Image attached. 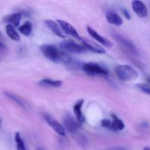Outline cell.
<instances>
[{
    "instance_id": "12",
    "label": "cell",
    "mask_w": 150,
    "mask_h": 150,
    "mask_svg": "<svg viewBox=\"0 0 150 150\" xmlns=\"http://www.w3.org/2000/svg\"><path fill=\"white\" fill-rule=\"evenodd\" d=\"M44 23L46 25L47 27H48L50 30L52 31L57 36L60 37V38H65V35H63V30L60 29V26H58V24H57L55 21L51 20H46L45 21H44Z\"/></svg>"
},
{
    "instance_id": "16",
    "label": "cell",
    "mask_w": 150,
    "mask_h": 150,
    "mask_svg": "<svg viewBox=\"0 0 150 150\" xmlns=\"http://www.w3.org/2000/svg\"><path fill=\"white\" fill-rule=\"evenodd\" d=\"M6 33H7V36L12 39L13 40L15 41H19L21 38L16 30L15 29L14 26L11 24H7L6 26Z\"/></svg>"
},
{
    "instance_id": "24",
    "label": "cell",
    "mask_w": 150,
    "mask_h": 150,
    "mask_svg": "<svg viewBox=\"0 0 150 150\" xmlns=\"http://www.w3.org/2000/svg\"><path fill=\"white\" fill-rule=\"evenodd\" d=\"M5 49V45L2 43V42H0V50Z\"/></svg>"
},
{
    "instance_id": "18",
    "label": "cell",
    "mask_w": 150,
    "mask_h": 150,
    "mask_svg": "<svg viewBox=\"0 0 150 150\" xmlns=\"http://www.w3.org/2000/svg\"><path fill=\"white\" fill-rule=\"evenodd\" d=\"M113 120H112V126H113V130L116 131V130H122L124 128L125 125L124 124L123 121L120 119L118 118L116 115L113 114Z\"/></svg>"
},
{
    "instance_id": "7",
    "label": "cell",
    "mask_w": 150,
    "mask_h": 150,
    "mask_svg": "<svg viewBox=\"0 0 150 150\" xmlns=\"http://www.w3.org/2000/svg\"><path fill=\"white\" fill-rule=\"evenodd\" d=\"M113 37H114L115 39L121 44L123 47H124L126 50H127L129 52L132 53L133 54H138V51L135 48V45L132 44V42L131 41L128 40L126 38H124L123 36L120 35L119 34L116 33L113 35Z\"/></svg>"
},
{
    "instance_id": "2",
    "label": "cell",
    "mask_w": 150,
    "mask_h": 150,
    "mask_svg": "<svg viewBox=\"0 0 150 150\" xmlns=\"http://www.w3.org/2000/svg\"><path fill=\"white\" fill-rule=\"evenodd\" d=\"M116 73L119 79L124 81H129L136 79L138 73L135 69L129 65H119L116 67Z\"/></svg>"
},
{
    "instance_id": "27",
    "label": "cell",
    "mask_w": 150,
    "mask_h": 150,
    "mask_svg": "<svg viewBox=\"0 0 150 150\" xmlns=\"http://www.w3.org/2000/svg\"><path fill=\"white\" fill-rule=\"evenodd\" d=\"M37 150H43V149H41V148H38V149H37Z\"/></svg>"
},
{
    "instance_id": "5",
    "label": "cell",
    "mask_w": 150,
    "mask_h": 150,
    "mask_svg": "<svg viewBox=\"0 0 150 150\" xmlns=\"http://www.w3.org/2000/svg\"><path fill=\"white\" fill-rule=\"evenodd\" d=\"M44 117L46 121V122L48 123L49 125L55 131L56 133H57V134L61 136H65V135H66V130H65L64 127L62 125H60L52 117L48 115V114H44Z\"/></svg>"
},
{
    "instance_id": "17",
    "label": "cell",
    "mask_w": 150,
    "mask_h": 150,
    "mask_svg": "<svg viewBox=\"0 0 150 150\" xmlns=\"http://www.w3.org/2000/svg\"><path fill=\"white\" fill-rule=\"evenodd\" d=\"M39 84L42 86H48V87H60L63 83L61 81L51 80V79H44L39 82Z\"/></svg>"
},
{
    "instance_id": "25",
    "label": "cell",
    "mask_w": 150,
    "mask_h": 150,
    "mask_svg": "<svg viewBox=\"0 0 150 150\" xmlns=\"http://www.w3.org/2000/svg\"><path fill=\"white\" fill-rule=\"evenodd\" d=\"M113 150H126V149L123 147H115L114 149H113Z\"/></svg>"
},
{
    "instance_id": "13",
    "label": "cell",
    "mask_w": 150,
    "mask_h": 150,
    "mask_svg": "<svg viewBox=\"0 0 150 150\" xmlns=\"http://www.w3.org/2000/svg\"><path fill=\"white\" fill-rule=\"evenodd\" d=\"M83 100H79L74 104L73 108L74 114L75 117H76V120L80 123H82L84 121V117L82 114V105H83Z\"/></svg>"
},
{
    "instance_id": "3",
    "label": "cell",
    "mask_w": 150,
    "mask_h": 150,
    "mask_svg": "<svg viewBox=\"0 0 150 150\" xmlns=\"http://www.w3.org/2000/svg\"><path fill=\"white\" fill-rule=\"evenodd\" d=\"M60 48L64 51L69 53H76V54H80V53L85 52L87 50L84 45H81L77 42L73 40H64L60 43Z\"/></svg>"
},
{
    "instance_id": "8",
    "label": "cell",
    "mask_w": 150,
    "mask_h": 150,
    "mask_svg": "<svg viewBox=\"0 0 150 150\" xmlns=\"http://www.w3.org/2000/svg\"><path fill=\"white\" fill-rule=\"evenodd\" d=\"M57 23H58V24L60 25L61 29L65 32V33L67 34V35H71V36L74 37V38H76V39L80 40L81 38L79 37V34H78V32H76L75 28L72 25H71L70 23L65 21L60 20V19L57 20Z\"/></svg>"
},
{
    "instance_id": "10",
    "label": "cell",
    "mask_w": 150,
    "mask_h": 150,
    "mask_svg": "<svg viewBox=\"0 0 150 150\" xmlns=\"http://www.w3.org/2000/svg\"><path fill=\"white\" fill-rule=\"evenodd\" d=\"M80 40L82 41L84 46H85L87 49L89 50V51H93V52L94 53H96V54H104V53H105V50H104L102 47L100 46L99 44L90 40L81 38Z\"/></svg>"
},
{
    "instance_id": "14",
    "label": "cell",
    "mask_w": 150,
    "mask_h": 150,
    "mask_svg": "<svg viewBox=\"0 0 150 150\" xmlns=\"http://www.w3.org/2000/svg\"><path fill=\"white\" fill-rule=\"evenodd\" d=\"M22 18V14L21 13H13L10 16H7L4 18V21L9 23V24L13 25L14 26H19L20 23L21 19Z\"/></svg>"
},
{
    "instance_id": "28",
    "label": "cell",
    "mask_w": 150,
    "mask_h": 150,
    "mask_svg": "<svg viewBox=\"0 0 150 150\" xmlns=\"http://www.w3.org/2000/svg\"><path fill=\"white\" fill-rule=\"evenodd\" d=\"M1 119H0V125H1Z\"/></svg>"
},
{
    "instance_id": "9",
    "label": "cell",
    "mask_w": 150,
    "mask_h": 150,
    "mask_svg": "<svg viewBox=\"0 0 150 150\" xmlns=\"http://www.w3.org/2000/svg\"><path fill=\"white\" fill-rule=\"evenodd\" d=\"M132 9L134 12L141 18L146 17L148 14V10H147L146 6L145 5L143 1L141 0H134L132 4Z\"/></svg>"
},
{
    "instance_id": "21",
    "label": "cell",
    "mask_w": 150,
    "mask_h": 150,
    "mask_svg": "<svg viewBox=\"0 0 150 150\" xmlns=\"http://www.w3.org/2000/svg\"><path fill=\"white\" fill-rule=\"evenodd\" d=\"M6 95H7L8 98H10L11 100H14L15 102H16V103L19 104V105H21V106L22 107H25V104L24 103V101L22 100V99L19 98L18 96H16V95H13V94H11V93H6Z\"/></svg>"
},
{
    "instance_id": "19",
    "label": "cell",
    "mask_w": 150,
    "mask_h": 150,
    "mask_svg": "<svg viewBox=\"0 0 150 150\" xmlns=\"http://www.w3.org/2000/svg\"><path fill=\"white\" fill-rule=\"evenodd\" d=\"M15 142L16 144V149L17 150H28L26 148V145H25L24 142L21 137V135L19 132H16L15 133Z\"/></svg>"
},
{
    "instance_id": "15",
    "label": "cell",
    "mask_w": 150,
    "mask_h": 150,
    "mask_svg": "<svg viewBox=\"0 0 150 150\" xmlns=\"http://www.w3.org/2000/svg\"><path fill=\"white\" fill-rule=\"evenodd\" d=\"M106 19L108 23H110V24L115 25V26H121L123 23L121 18L115 13H107L106 16Z\"/></svg>"
},
{
    "instance_id": "20",
    "label": "cell",
    "mask_w": 150,
    "mask_h": 150,
    "mask_svg": "<svg viewBox=\"0 0 150 150\" xmlns=\"http://www.w3.org/2000/svg\"><path fill=\"white\" fill-rule=\"evenodd\" d=\"M32 25L29 21H26L24 23L23 25L19 28V30L22 35H25V36H29L30 35L31 32H32Z\"/></svg>"
},
{
    "instance_id": "6",
    "label": "cell",
    "mask_w": 150,
    "mask_h": 150,
    "mask_svg": "<svg viewBox=\"0 0 150 150\" xmlns=\"http://www.w3.org/2000/svg\"><path fill=\"white\" fill-rule=\"evenodd\" d=\"M63 125L65 130H67L70 133H76L80 128L81 123L77 120H75L71 116H66L63 119Z\"/></svg>"
},
{
    "instance_id": "1",
    "label": "cell",
    "mask_w": 150,
    "mask_h": 150,
    "mask_svg": "<svg viewBox=\"0 0 150 150\" xmlns=\"http://www.w3.org/2000/svg\"><path fill=\"white\" fill-rule=\"evenodd\" d=\"M41 51L46 58L54 62L70 63L71 62V57L66 52L59 51L54 45H41Z\"/></svg>"
},
{
    "instance_id": "22",
    "label": "cell",
    "mask_w": 150,
    "mask_h": 150,
    "mask_svg": "<svg viewBox=\"0 0 150 150\" xmlns=\"http://www.w3.org/2000/svg\"><path fill=\"white\" fill-rule=\"evenodd\" d=\"M136 86L143 92L150 95V85L146 84V83H138Z\"/></svg>"
},
{
    "instance_id": "23",
    "label": "cell",
    "mask_w": 150,
    "mask_h": 150,
    "mask_svg": "<svg viewBox=\"0 0 150 150\" xmlns=\"http://www.w3.org/2000/svg\"><path fill=\"white\" fill-rule=\"evenodd\" d=\"M122 13H123V15L124 16V17L126 18V19H130V15H129V13H128L127 10H122Z\"/></svg>"
},
{
    "instance_id": "26",
    "label": "cell",
    "mask_w": 150,
    "mask_h": 150,
    "mask_svg": "<svg viewBox=\"0 0 150 150\" xmlns=\"http://www.w3.org/2000/svg\"><path fill=\"white\" fill-rule=\"evenodd\" d=\"M144 150H150V148L149 147H145L144 149Z\"/></svg>"
},
{
    "instance_id": "4",
    "label": "cell",
    "mask_w": 150,
    "mask_h": 150,
    "mask_svg": "<svg viewBox=\"0 0 150 150\" xmlns=\"http://www.w3.org/2000/svg\"><path fill=\"white\" fill-rule=\"evenodd\" d=\"M83 71L89 75H101V76H107L108 71L105 68L100 66L96 63H85L82 67Z\"/></svg>"
},
{
    "instance_id": "11",
    "label": "cell",
    "mask_w": 150,
    "mask_h": 150,
    "mask_svg": "<svg viewBox=\"0 0 150 150\" xmlns=\"http://www.w3.org/2000/svg\"><path fill=\"white\" fill-rule=\"evenodd\" d=\"M87 30H88V34H89L94 39H95L96 40L98 41L99 42L102 44L103 45H105V46L107 47L113 46V43H112L110 41H109L108 40L105 39V38H104L103 37H101L98 32H96V31L94 30V29H93L92 28H91L90 26H88V27H87Z\"/></svg>"
}]
</instances>
